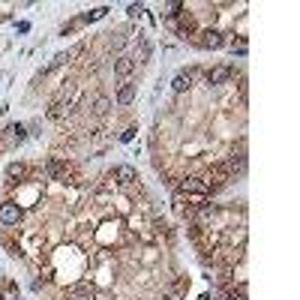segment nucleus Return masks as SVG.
<instances>
[{"mask_svg": "<svg viewBox=\"0 0 300 300\" xmlns=\"http://www.w3.org/2000/svg\"><path fill=\"white\" fill-rule=\"evenodd\" d=\"M24 174H27V168H24V165H9V177H12V180H15V177L21 180Z\"/></svg>", "mask_w": 300, "mask_h": 300, "instance_id": "19", "label": "nucleus"}, {"mask_svg": "<svg viewBox=\"0 0 300 300\" xmlns=\"http://www.w3.org/2000/svg\"><path fill=\"white\" fill-rule=\"evenodd\" d=\"M63 111H66V105H63V102H54V105L48 108V120H60Z\"/></svg>", "mask_w": 300, "mask_h": 300, "instance_id": "17", "label": "nucleus"}, {"mask_svg": "<svg viewBox=\"0 0 300 300\" xmlns=\"http://www.w3.org/2000/svg\"><path fill=\"white\" fill-rule=\"evenodd\" d=\"M9 132H15V139H18V141L24 139V126H12V129H9Z\"/></svg>", "mask_w": 300, "mask_h": 300, "instance_id": "21", "label": "nucleus"}, {"mask_svg": "<svg viewBox=\"0 0 300 300\" xmlns=\"http://www.w3.org/2000/svg\"><path fill=\"white\" fill-rule=\"evenodd\" d=\"M222 45H225V39H222V33H219V30H213V27L201 30V48L216 51V48H222Z\"/></svg>", "mask_w": 300, "mask_h": 300, "instance_id": "9", "label": "nucleus"}, {"mask_svg": "<svg viewBox=\"0 0 300 300\" xmlns=\"http://www.w3.org/2000/svg\"><path fill=\"white\" fill-rule=\"evenodd\" d=\"M108 108H111V99H108L105 93L93 96V114H108Z\"/></svg>", "mask_w": 300, "mask_h": 300, "instance_id": "12", "label": "nucleus"}, {"mask_svg": "<svg viewBox=\"0 0 300 300\" xmlns=\"http://www.w3.org/2000/svg\"><path fill=\"white\" fill-rule=\"evenodd\" d=\"M111 177H114L120 186H132L139 180V174H135V168L132 165H117L114 171H111Z\"/></svg>", "mask_w": 300, "mask_h": 300, "instance_id": "8", "label": "nucleus"}, {"mask_svg": "<svg viewBox=\"0 0 300 300\" xmlns=\"http://www.w3.org/2000/svg\"><path fill=\"white\" fill-rule=\"evenodd\" d=\"M249 51V39L246 36H237L234 42H231V54H246Z\"/></svg>", "mask_w": 300, "mask_h": 300, "instance_id": "15", "label": "nucleus"}, {"mask_svg": "<svg viewBox=\"0 0 300 300\" xmlns=\"http://www.w3.org/2000/svg\"><path fill=\"white\" fill-rule=\"evenodd\" d=\"M231 177H228V171H225V165L222 162H213L207 171L201 174V183L207 186V192H213V189H219V186H225Z\"/></svg>", "mask_w": 300, "mask_h": 300, "instance_id": "1", "label": "nucleus"}, {"mask_svg": "<svg viewBox=\"0 0 300 300\" xmlns=\"http://www.w3.org/2000/svg\"><path fill=\"white\" fill-rule=\"evenodd\" d=\"M231 72H234L231 66H213V70L204 72V81H207L210 87H219V84H225L231 78Z\"/></svg>", "mask_w": 300, "mask_h": 300, "instance_id": "5", "label": "nucleus"}, {"mask_svg": "<svg viewBox=\"0 0 300 300\" xmlns=\"http://www.w3.org/2000/svg\"><path fill=\"white\" fill-rule=\"evenodd\" d=\"M18 219H21V207L15 201H3L0 204V222L3 225H18Z\"/></svg>", "mask_w": 300, "mask_h": 300, "instance_id": "4", "label": "nucleus"}, {"mask_svg": "<svg viewBox=\"0 0 300 300\" xmlns=\"http://www.w3.org/2000/svg\"><path fill=\"white\" fill-rule=\"evenodd\" d=\"M201 75V70H195V66H189V70H183V72H177L174 75V81H171V90L174 93H186L189 87H192V81Z\"/></svg>", "mask_w": 300, "mask_h": 300, "instance_id": "2", "label": "nucleus"}, {"mask_svg": "<svg viewBox=\"0 0 300 300\" xmlns=\"http://www.w3.org/2000/svg\"><path fill=\"white\" fill-rule=\"evenodd\" d=\"M180 192H192V195H210L207 186L201 183V177H183V180H180Z\"/></svg>", "mask_w": 300, "mask_h": 300, "instance_id": "11", "label": "nucleus"}, {"mask_svg": "<svg viewBox=\"0 0 300 300\" xmlns=\"http://www.w3.org/2000/svg\"><path fill=\"white\" fill-rule=\"evenodd\" d=\"M180 12H183V3H168V9H165V15H168V18H177Z\"/></svg>", "mask_w": 300, "mask_h": 300, "instance_id": "18", "label": "nucleus"}, {"mask_svg": "<svg viewBox=\"0 0 300 300\" xmlns=\"http://www.w3.org/2000/svg\"><path fill=\"white\" fill-rule=\"evenodd\" d=\"M147 60H150V42L139 39V63H147Z\"/></svg>", "mask_w": 300, "mask_h": 300, "instance_id": "16", "label": "nucleus"}, {"mask_svg": "<svg viewBox=\"0 0 300 300\" xmlns=\"http://www.w3.org/2000/svg\"><path fill=\"white\" fill-rule=\"evenodd\" d=\"M135 99V87L132 84H123L120 90H117V105H129Z\"/></svg>", "mask_w": 300, "mask_h": 300, "instance_id": "13", "label": "nucleus"}, {"mask_svg": "<svg viewBox=\"0 0 300 300\" xmlns=\"http://www.w3.org/2000/svg\"><path fill=\"white\" fill-rule=\"evenodd\" d=\"M66 297L70 300H93L96 297V291H93L90 282H75V285L66 288Z\"/></svg>", "mask_w": 300, "mask_h": 300, "instance_id": "6", "label": "nucleus"}, {"mask_svg": "<svg viewBox=\"0 0 300 300\" xmlns=\"http://www.w3.org/2000/svg\"><path fill=\"white\" fill-rule=\"evenodd\" d=\"M222 165H225L228 177H234V174H243V171H246V153H234V156H231V159H225Z\"/></svg>", "mask_w": 300, "mask_h": 300, "instance_id": "10", "label": "nucleus"}, {"mask_svg": "<svg viewBox=\"0 0 300 300\" xmlns=\"http://www.w3.org/2000/svg\"><path fill=\"white\" fill-rule=\"evenodd\" d=\"M132 72H135V60H132V57H117L114 60V78L120 84H126Z\"/></svg>", "mask_w": 300, "mask_h": 300, "instance_id": "3", "label": "nucleus"}, {"mask_svg": "<svg viewBox=\"0 0 300 300\" xmlns=\"http://www.w3.org/2000/svg\"><path fill=\"white\" fill-rule=\"evenodd\" d=\"M222 300H246V294H237V291H228Z\"/></svg>", "mask_w": 300, "mask_h": 300, "instance_id": "20", "label": "nucleus"}, {"mask_svg": "<svg viewBox=\"0 0 300 300\" xmlns=\"http://www.w3.org/2000/svg\"><path fill=\"white\" fill-rule=\"evenodd\" d=\"M180 33H186V36L195 33V18H192L189 12H180Z\"/></svg>", "mask_w": 300, "mask_h": 300, "instance_id": "14", "label": "nucleus"}, {"mask_svg": "<svg viewBox=\"0 0 300 300\" xmlns=\"http://www.w3.org/2000/svg\"><path fill=\"white\" fill-rule=\"evenodd\" d=\"M45 174L51 180H70V165L60 159H48L45 162Z\"/></svg>", "mask_w": 300, "mask_h": 300, "instance_id": "7", "label": "nucleus"}]
</instances>
